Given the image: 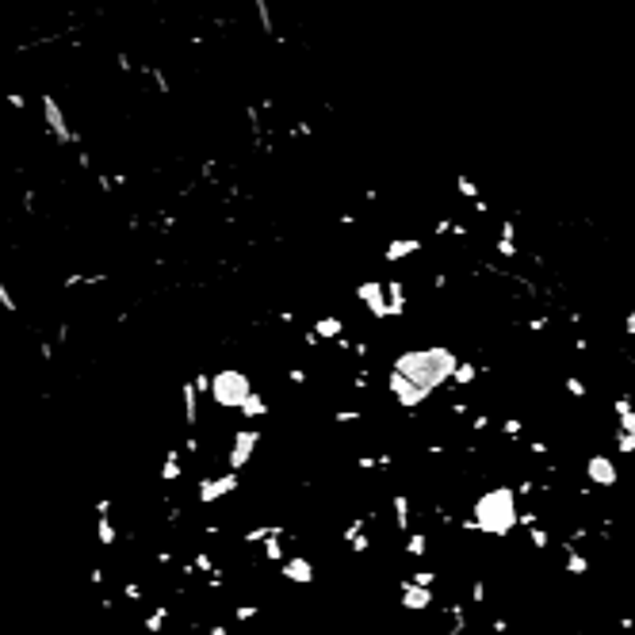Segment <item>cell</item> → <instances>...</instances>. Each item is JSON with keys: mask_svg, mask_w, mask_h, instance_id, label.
Masks as SVG:
<instances>
[{"mask_svg": "<svg viewBox=\"0 0 635 635\" xmlns=\"http://www.w3.org/2000/svg\"><path fill=\"white\" fill-rule=\"evenodd\" d=\"M394 371L406 376L413 387L421 390H433L455 371V360L448 348H413V352H402L394 360Z\"/></svg>", "mask_w": 635, "mask_h": 635, "instance_id": "6da1fadb", "label": "cell"}, {"mask_svg": "<svg viewBox=\"0 0 635 635\" xmlns=\"http://www.w3.org/2000/svg\"><path fill=\"white\" fill-rule=\"evenodd\" d=\"M249 390H253V379L238 368H222L218 376H211V398L218 410H238Z\"/></svg>", "mask_w": 635, "mask_h": 635, "instance_id": "7a4b0ae2", "label": "cell"}, {"mask_svg": "<svg viewBox=\"0 0 635 635\" xmlns=\"http://www.w3.org/2000/svg\"><path fill=\"white\" fill-rule=\"evenodd\" d=\"M38 111H43V123H46V130H50V138L58 145H80V134L69 127V119H65V111H62V104H58V96L43 92V96H38Z\"/></svg>", "mask_w": 635, "mask_h": 635, "instance_id": "3957f363", "label": "cell"}, {"mask_svg": "<svg viewBox=\"0 0 635 635\" xmlns=\"http://www.w3.org/2000/svg\"><path fill=\"white\" fill-rule=\"evenodd\" d=\"M257 444H260V433H253V429H241V433H234V441H230V455H226L230 471H241V467H245V463L253 459Z\"/></svg>", "mask_w": 635, "mask_h": 635, "instance_id": "277c9868", "label": "cell"}, {"mask_svg": "<svg viewBox=\"0 0 635 635\" xmlns=\"http://www.w3.org/2000/svg\"><path fill=\"white\" fill-rule=\"evenodd\" d=\"M356 299L371 311V318H390L387 314V287H383L379 280H364L360 287H356Z\"/></svg>", "mask_w": 635, "mask_h": 635, "instance_id": "5b68a950", "label": "cell"}, {"mask_svg": "<svg viewBox=\"0 0 635 635\" xmlns=\"http://www.w3.org/2000/svg\"><path fill=\"white\" fill-rule=\"evenodd\" d=\"M387 383H390V394H394L402 406H418L421 398H425V390H421V387H413V383L406 379V376H398V371H390V379H387Z\"/></svg>", "mask_w": 635, "mask_h": 635, "instance_id": "8992f818", "label": "cell"}, {"mask_svg": "<svg viewBox=\"0 0 635 635\" xmlns=\"http://www.w3.org/2000/svg\"><path fill=\"white\" fill-rule=\"evenodd\" d=\"M311 329L318 333V341H337L341 333H345V322H341L337 314H322V318H314Z\"/></svg>", "mask_w": 635, "mask_h": 635, "instance_id": "52a82bcc", "label": "cell"}, {"mask_svg": "<svg viewBox=\"0 0 635 635\" xmlns=\"http://www.w3.org/2000/svg\"><path fill=\"white\" fill-rule=\"evenodd\" d=\"M253 12H257V27L264 31L268 38H280V35H276V15H272V0H253Z\"/></svg>", "mask_w": 635, "mask_h": 635, "instance_id": "ba28073f", "label": "cell"}, {"mask_svg": "<svg viewBox=\"0 0 635 635\" xmlns=\"http://www.w3.org/2000/svg\"><path fill=\"white\" fill-rule=\"evenodd\" d=\"M383 287H387V314L402 318V311H406V291H402V283L390 280V283H383Z\"/></svg>", "mask_w": 635, "mask_h": 635, "instance_id": "9c48e42d", "label": "cell"}, {"mask_svg": "<svg viewBox=\"0 0 635 635\" xmlns=\"http://www.w3.org/2000/svg\"><path fill=\"white\" fill-rule=\"evenodd\" d=\"M180 398H184V413H188V425L199 421V390L192 387V383H184L180 387Z\"/></svg>", "mask_w": 635, "mask_h": 635, "instance_id": "30bf717a", "label": "cell"}, {"mask_svg": "<svg viewBox=\"0 0 635 635\" xmlns=\"http://www.w3.org/2000/svg\"><path fill=\"white\" fill-rule=\"evenodd\" d=\"M238 410L245 413V418H268V402L257 394V390H249V394H245V402H241Z\"/></svg>", "mask_w": 635, "mask_h": 635, "instance_id": "8fae6325", "label": "cell"}, {"mask_svg": "<svg viewBox=\"0 0 635 635\" xmlns=\"http://www.w3.org/2000/svg\"><path fill=\"white\" fill-rule=\"evenodd\" d=\"M142 69H145V77L157 85L161 96H173V85H169V77H165V69H161V65H142Z\"/></svg>", "mask_w": 635, "mask_h": 635, "instance_id": "7c38bea8", "label": "cell"}, {"mask_svg": "<svg viewBox=\"0 0 635 635\" xmlns=\"http://www.w3.org/2000/svg\"><path fill=\"white\" fill-rule=\"evenodd\" d=\"M0 311H4V314H20V299L12 295V287H8L4 276H0Z\"/></svg>", "mask_w": 635, "mask_h": 635, "instance_id": "4fadbf2b", "label": "cell"}, {"mask_svg": "<svg viewBox=\"0 0 635 635\" xmlns=\"http://www.w3.org/2000/svg\"><path fill=\"white\" fill-rule=\"evenodd\" d=\"M413 249H418V241H413V238H406V241H390L387 260H402V257H410Z\"/></svg>", "mask_w": 635, "mask_h": 635, "instance_id": "5bb4252c", "label": "cell"}, {"mask_svg": "<svg viewBox=\"0 0 635 635\" xmlns=\"http://www.w3.org/2000/svg\"><path fill=\"white\" fill-rule=\"evenodd\" d=\"M287 574L299 578V582H306V578H311V563H306V559H291V563H287Z\"/></svg>", "mask_w": 635, "mask_h": 635, "instance_id": "9a60e30c", "label": "cell"}, {"mask_svg": "<svg viewBox=\"0 0 635 635\" xmlns=\"http://www.w3.org/2000/svg\"><path fill=\"white\" fill-rule=\"evenodd\" d=\"M161 478H169V483H173V478H180V455H169L165 459V467H161Z\"/></svg>", "mask_w": 635, "mask_h": 635, "instance_id": "2e32d148", "label": "cell"}, {"mask_svg": "<svg viewBox=\"0 0 635 635\" xmlns=\"http://www.w3.org/2000/svg\"><path fill=\"white\" fill-rule=\"evenodd\" d=\"M96 188H100L104 195H111V192H115V176H108V173H96Z\"/></svg>", "mask_w": 635, "mask_h": 635, "instance_id": "e0dca14e", "label": "cell"}, {"mask_svg": "<svg viewBox=\"0 0 635 635\" xmlns=\"http://www.w3.org/2000/svg\"><path fill=\"white\" fill-rule=\"evenodd\" d=\"M333 421H337V425H352V421H360V413H356V410H337V413H333Z\"/></svg>", "mask_w": 635, "mask_h": 635, "instance_id": "ac0fdd59", "label": "cell"}, {"mask_svg": "<svg viewBox=\"0 0 635 635\" xmlns=\"http://www.w3.org/2000/svg\"><path fill=\"white\" fill-rule=\"evenodd\" d=\"M8 104H12L15 111H23V108H27V96H23V92H8Z\"/></svg>", "mask_w": 635, "mask_h": 635, "instance_id": "d6986e66", "label": "cell"}, {"mask_svg": "<svg viewBox=\"0 0 635 635\" xmlns=\"http://www.w3.org/2000/svg\"><path fill=\"white\" fill-rule=\"evenodd\" d=\"M23 211H27V215H35V188L23 192Z\"/></svg>", "mask_w": 635, "mask_h": 635, "instance_id": "ffe728a7", "label": "cell"}, {"mask_svg": "<svg viewBox=\"0 0 635 635\" xmlns=\"http://www.w3.org/2000/svg\"><path fill=\"white\" fill-rule=\"evenodd\" d=\"M38 356H43V360H54V345H50V341H46V337L38 341Z\"/></svg>", "mask_w": 635, "mask_h": 635, "instance_id": "44dd1931", "label": "cell"}, {"mask_svg": "<svg viewBox=\"0 0 635 635\" xmlns=\"http://www.w3.org/2000/svg\"><path fill=\"white\" fill-rule=\"evenodd\" d=\"M287 379L295 383V387H303V383H306V371H303V368H291V371H287Z\"/></svg>", "mask_w": 635, "mask_h": 635, "instance_id": "7402d4cb", "label": "cell"}, {"mask_svg": "<svg viewBox=\"0 0 635 635\" xmlns=\"http://www.w3.org/2000/svg\"><path fill=\"white\" fill-rule=\"evenodd\" d=\"M77 165H80V169H92V153L77 150Z\"/></svg>", "mask_w": 635, "mask_h": 635, "instance_id": "603a6c76", "label": "cell"}]
</instances>
